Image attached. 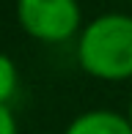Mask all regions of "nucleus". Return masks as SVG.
<instances>
[{"label": "nucleus", "mask_w": 132, "mask_h": 134, "mask_svg": "<svg viewBox=\"0 0 132 134\" xmlns=\"http://www.w3.org/2000/svg\"><path fill=\"white\" fill-rule=\"evenodd\" d=\"M80 66L91 77L118 82L132 77V16L102 14L83 27L77 44Z\"/></svg>", "instance_id": "obj_1"}, {"label": "nucleus", "mask_w": 132, "mask_h": 134, "mask_svg": "<svg viewBox=\"0 0 132 134\" xmlns=\"http://www.w3.org/2000/svg\"><path fill=\"white\" fill-rule=\"evenodd\" d=\"M17 19L31 38L58 44L80 30V5L77 0H17Z\"/></svg>", "instance_id": "obj_2"}, {"label": "nucleus", "mask_w": 132, "mask_h": 134, "mask_svg": "<svg viewBox=\"0 0 132 134\" xmlns=\"http://www.w3.org/2000/svg\"><path fill=\"white\" fill-rule=\"evenodd\" d=\"M66 134H132V123L127 115H118L113 109H91L77 115Z\"/></svg>", "instance_id": "obj_3"}, {"label": "nucleus", "mask_w": 132, "mask_h": 134, "mask_svg": "<svg viewBox=\"0 0 132 134\" xmlns=\"http://www.w3.org/2000/svg\"><path fill=\"white\" fill-rule=\"evenodd\" d=\"M17 93V66L8 55L0 52V104H8Z\"/></svg>", "instance_id": "obj_4"}, {"label": "nucleus", "mask_w": 132, "mask_h": 134, "mask_svg": "<svg viewBox=\"0 0 132 134\" xmlns=\"http://www.w3.org/2000/svg\"><path fill=\"white\" fill-rule=\"evenodd\" d=\"M0 134H17V120L8 104H0Z\"/></svg>", "instance_id": "obj_5"}, {"label": "nucleus", "mask_w": 132, "mask_h": 134, "mask_svg": "<svg viewBox=\"0 0 132 134\" xmlns=\"http://www.w3.org/2000/svg\"><path fill=\"white\" fill-rule=\"evenodd\" d=\"M127 118H129V123H132V104H129V115H127Z\"/></svg>", "instance_id": "obj_6"}]
</instances>
